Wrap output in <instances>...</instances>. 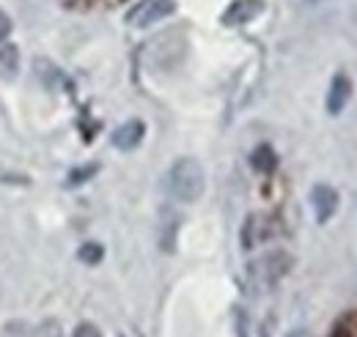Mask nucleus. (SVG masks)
Returning a JSON list of instances; mask_svg holds the SVG:
<instances>
[{
  "label": "nucleus",
  "instance_id": "1",
  "mask_svg": "<svg viewBox=\"0 0 357 337\" xmlns=\"http://www.w3.org/2000/svg\"><path fill=\"white\" fill-rule=\"evenodd\" d=\"M206 189V175L198 159L192 157H181L174 162V168L168 170V192L176 198L178 203H195L201 201Z\"/></svg>",
  "mask_w": 357,
  "mask_h": 337
},
{
  "label": "nucleus",
  "instance_id": "2",
  "mask_svg": "<svg viewBox=\"0 0 357 337\" xmlns=\"http://www.w3.org/2000/svg\"><path fill=\"white\" fill-rule=\"evenodd\" d=\"M289 269H291V255L283 253V250H275V253H267V255H261V258H256V260L250 263L248 274H250V280H253L256 285L267 288V285H275L280 277H286Z\"/></svg>",
  "mask_w": 357,
  "mask_h": 337
},
{
  "label": "nucleus",
  "instance_id": "3",
  "mask_svg": "<svg viewBox=\"0 0 357 337\" xmlns=\"http://www.w3.org/2000/svg\"><path fill=\"white\" fill-rule=\"evenodd\" d=\"M174 11H176V3L174 0H143L135 8H130L127 25H132V28H149V25L171 17Z\"/></svg>",
  "mask_w": 357,
  "mask_h": 337
},
{
  "label": "nucleus",
  "instance_id": "4",
  "mask_svg": "<svg viewBox=\"0 0 357 337\" xmlns=\"http://www.w3.org/2000/svg\"><path fill=\"white\" fill-rule=\"evenodd\" d=\"M311 206L316 214V222L324 225L335 211H338V192L327 184H316L311 192Z\"/></svg>",
  "mask_w": 357,
  "mask_h": 337
},
{
  "label": "nucleus",
  "instance_id": "5",
  "mask_svg": "<svg viewBox=\"0 0 357 337\" xmlns=\"http://www.w3.org/2000/svg\"><path fill=\"white\" fill-rule=\"evenodd\" d=\"M264 11V0H234L223 14V25H248L250 19H256Z\"/></svg>",
  "mask_w": 357,
  "mask_h": 337
},
{
  "label": "nucleus",
  "instance_id": "6",
  "mask_svg": "<svg viewBox=\"0 0 357 337\" xmlns=\"http://www.w3.org/2000/svg\"><path fill=\"white\" fill-rule=\"evenodd\" d=\"M349 96H352V80L347 75H335L330 83V91H327V113L338 116L349 104Z\"/></svg>",
  "mask_w": 357,
  "mask_h": 337
},
{
  "label": "nucleus",
  "instance_id": "7",
  "mask_svg": "<svg viewBox=\"0 0 357 337\" xmlns=\"http://www.w3.org/2000/svg\"><path fill=\"white\" fill-rule=\"evenodd\" d=\"M143 134H146V127L140 121H127L113 132V146L121 148V151H132L135 146H140Z\"/></svg>",
  "mask_w": 357,
  "mask_h": 337
},
{
  "label": "nucleus",
  "instance_id": "8",
  "mask_svg": "<svg viewBox=\"0 0 357 337\" xmlns=\"http://www.w3.org/2000/svg\"><path fill=\"white\" fill-rule=\"evenodd\" d=\"M269 236H272V230L267 228V219L264 217H248V222L242 228V247L250 250V247L267 242Z\"/></svg>",
  "mask_w": 357,
  "mask_h": 337
},
{
  "label": "nucleus",
  "instance_id": "9",
  "mask_svg": "<svg viewBox=\"0 0 357 337\" xmlns=\"http://www.w3.org/2000/svg\"><path fill=\"white\" fill-rule=\"evenodd\" d=\"M20 75V49L14 44L0 42V80H14Z\"/></svg>",
  "mask_w": 357,
  "mask_h": 337
},
{
  "label": "nucleus",
  "instance_id": "10",
  "mask_svg": "<svg viewBox=\"0 0 357 337\" xmlns=\"http://www.w3.org/2000/svg\"><path fill=\"white\" fill-rule=\"evenodd\" d=\"M250 165L256 170H261V173H272L278 168V157H275V151L269 146H259L253 151V157H250Z\"/></svg>",
  "mask_w": 357,
  "mask_h": 337
},
{
  "label": "nucleus",
  "instance_id": "11",
  "mask_svg": "<svg viewBox=\"0 0 357 337\" xmlns=\"http://www.w3.org/2000/svg\"><path fill=\"white\" fill-rule=\"evenodd\" d=\"M102 255H105V250H102L96 242H89V244H83V247H80L77 258H80V260H86V263H99V260H102Z\"/></svg>",
  "mask_w": 357,
  "mask_h": 337
},
{
  "label": "nucleus",
  "instance_id": "12",
  "mask_svg": "<svg viewBox=\"0 0 357 337\" xmlns=\"http://www.w3.org/2000/svg\"><path fill=\"white\" fill-rule=\"evenodd\" d=\"M96 170H99V165H86V168H77L69 173V187H77V184H83V181H89L91 175H96Z\"/></svg>",
  "mask_w": 357,
  "mask_h": 337
},
{
  "label": "nucleus",
  "instance_id": "13",
  "mask_svg": "<svg viewBox=\"0 0 357 337\" xmlns=\"http://www.w3.org/2000/svg\"><path fill=\"white\" fill-rule=\"evenodd\" d=\"M72 337H102V332L93 327V324H80L77 329H75V335Z\"/></svg>",
  "mask_w": 357,
  "mask_h": 337
},
{
  "label": "nucleus",
  "instance_id": "14",
  "mask_svg": "<svg viewBox=\"0 0 357 337\" xmlns=\"http://www.w3.org/2000/svg\"><path fill=\"white\" fill-rule=\"evenodd\" d=\"M8 33H11V19H8V14L0 11V42H3Z\"/></svg>",
  "mask_w": 357,
  "mask_h": 337
},
{
  "label": "nucleus",
  "instance_id": "15",
  "mask_svg": "<svg viewBox=\"0 0 357 337\" xmlns=\"http://www.w3.org/2000/svg\"><path fill=\"white\" fill-rule=\"evenodd\" d=\"M333 337H352V335H349V329H347V327H338V329L333 332Z\"/></svg>",
  "mask_w": 357,
  "mask_h": 337
}]
</instances>
